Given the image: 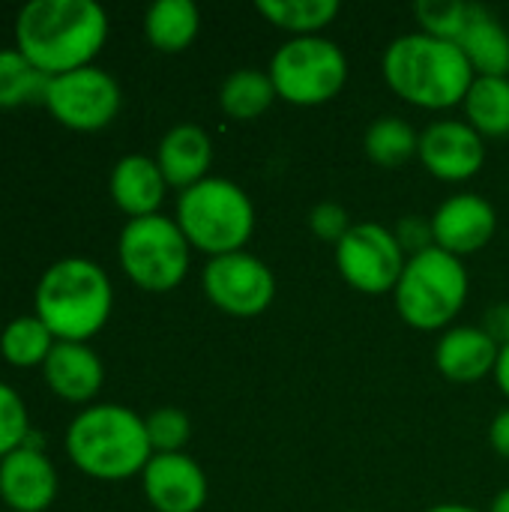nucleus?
Wrapping results in <instances>:
<instances>
[{"mask_svg": "<svg viewBox=\"0 0 509 512\" xmlns=\"http://www.w3.org/2000/svg\"><path fill=\"white\" fill-rule=\"evenodd\" d=\"M108 192H111V201L117 204V210H123L129 219H144V216L159 213L168 183H165L156 159H150L144 153H129V156L117 159V165L111 168Z\"/></svg>", "mask_w": 509, "mask_h": 512, "instance_id": "a211bd4d", "label": "nucleus"}, {"mask_svg": "<svg viewBox=\"0 0 509 512\" xmlns=\"http://www.w3.org/2000/svg\"><path fill=\"white\" fill-rule=\"evenodd\" d=\"M258 12L294 36H321L339 15V0H258Z\"/></svg>", "mask_w": 509, "mask_h": 512, "instance_id": "a878e982", "label": "nucleus"}, {"mask_svg": "<svg viewBox=\"0 0 509 512\" xmlns=\"http://www.w3.org/2000/svg\"><path fill=\"white\" fill-rule=\"evenodd\" d=\"M477 75L509 78V24H504L492 9L471 3L468 21L456 39Z\"/></svg>", "mask_w": 509, "mask_h": 512, "instance_id": "aec40b11", "label": "nucleus"}, {"mask_svg": "<svg viewBox=\"0 0 509 512\" xmlns=\"http://www.w3.org/2000/svg\"><path fill=\"white\" fill-rule=\"evenodd\" d=\"M468 291L471 279L462 258L432 246L405 261V270L393 291V303L408 327L435 333L450 327L453 318L465 309Z\"/></svg>", "mask_w": 509, "mask_h": 512, "instance_id": "423d86ee", "label": "nucleus"}, {"mask_svg": "<svg viewBox=\"0 0 509 512\" xmlns=\"http://www.w3.org/2000/svg\"><path fill=\"white\" fill-rule=\"evenodd\" d=\"M156 165L165 183L183 192L210 177L207 171L213 165V141L201 126L180 123L162 135L156 150Z\"/></svg>", "mask_w": 509, "mask_h": 512, "instance_id": "6ab92c4d", "label": "nucleus"}, {"mask_svg": "<svg viewBox=\"0 0 509 512\" xmlns=\"http://www.w3.org/2000/svg\"><path fill=\"white\" fill-rule=\"evenodd\" d=\"M108 39L96 0H30L15 18V48L48 78L93 66Z\"/></svg>", "mask_w": 509, "mask_h": 512, "instance_id": "f257e3e1", "label": "nucleus"}, {"mask_svg": "<svg viewBox=\"0 0 509 512\" xmlns=\"http://www.w3.org/2000/svg\"><path fill=\"white\" fill-rule=\"evenodd\" d=\"M309 228H312L315 237H321V240H327V243L336 246L354 225H351L348 210H345L342 204H336V201H321V204H315V207L309 210Z\"/></svg>", "mask_w": 509, "mask_h": 512, "instance_id": "7c9ffc66", "label": "nucleus"}, {"mask_svg": "<svg viewBox=\"0 0 509 512\" xmlns=\"http://www.w3.org/2000/svg\"><path fill=\"white\" fill-rule=\"evenodd\" d=\"M405 261L408 255L402 252L396 234L378 222H360L336 243L339 276L354 291L369 297L393 294Z\"/></svg>", "mask_w": 509, "mask_h": 512, "instance_id": "9d476101", "label": "nucleus"}, {"mask_svg": "<svg viewBox=\"0 0 509 512\" xmlns=\"http://www.w3.org/2000/svg\"><path fill=\"white\" fill-rule=\"evenodd\" d=\"M495 384H498V390L509 399V345H504L501 354H498V363H495Z\"/></svg>", "mask_w": 509, "mask_h": 512, "instance_id": "f704fd0d", "label": "nucleus"}, {"mask_svg": "<svg viewBox=\"0 0 509 512\" xmlns=\"http://www.w3.org/2000/svg\"><path fill=\"white\" fill-rule=\"evenodd\" d=\"M174 222L192 249L219 258L243 252L255 231V204L228 177H207L177 195Z\"/></svg>", "mask_w": 509, "mask_h": 512, "instance_id": "39448f33", "label": "nucleus"}, {"mask_svg": "<svg viewBox=\"0 0 509 512\" xmlns=\"http://www.w3.org/2000/svg\"><path fill=\"white\" fill-rule=\"evenodd\" d=\"M45 111L72 132H99L114 123L123 105L120 84L111 72L93 66L54 75L45 87Z\"/></svg>", "mask_w": 509, "mask_h": 512, "instance_id": "1a4fd4ad", "label": "nucleus"}, {"mask_svg": "<svg viewBox=\"0 0 509 512\" xmlns=\"http://www.w3.org/2000/svg\"><path fill=\"white\" fill-rule=\"evenodd\" d=\"M144 426H147V438H150L153 453H183V447L192 438L189 414L180 408H171V405L150 411L144 417Z\"/></svg>", "mask_w": 509, "mask_h": 512, "instance_id": "cd10ccee", "label": "nucleus"}, {"mask_svg": "<svg viewBox=\"0 0 509 512\" xmlns=\"http://www.w3.org/2000/svg\"><path fill=\"white\" fill-rule=\"evenodd\" d=\"M207 300L231 318H258L276 297L273 270L252 252L210 258L201 273Z\"/></svg>", "mask_w": 509, "mask_h": 512, "instance_id": "9b49d317", "label": "nucleus"}, {"mask_svg": "<svg viewBox=\"0 0 509 512\" xmlns=\"http://www.w3.org/2000/svg\"><path fill=\"white\" fill-rule=\"evenodd\" d=\"M489 444H492V450H495L501 459H507L509 462V408H504V411L492 420V426H489Z\"/></svg>", "mask_w": 509, "mask_h": 512, "instance_id": "72a5a7b5", "label": "nucleus"}, {"mask_svg": "<svg viewBox=\"0 0 509 512\" xmlns=\"http://www.w3.org/2000/svg\"><path fill=\"white\" fill-rule=\"evenodd\" d=\"M468 12H471V3L465 0H420L414 6V15L423 24V33L447 39V42L459 39L468 21Z\"/></svg>", "mask_w": 509, "mask_h": 512, "instance_id": "c85d7f7f", "label": "nucleus"}, {"mask_svg": "<svg viewBox=\"0 0 509 512\" xmlns=\"http://www.w3.org/2000/svg\"><path fill=\"white\" fill-rule=\"evenodd\" d=\"M141 489L156 512H201L210 495L201 465L186 453H153L141 471Z\"/></svg>", "mask_w": 509, "mask_h": 512, "instance_id": "4468645a", "label": "nucleus"}, {"mask_svg": "<svg viewBox=\"0 0 509 512\" xmlns=\"http://www.w3.org/2000/svg\"><path fill=\"white\" fill-rule=\"evenodd\" d=\"M423 168L444 183H465L483 171L486 138L465 120H435L420 132Z\"/></svg>", "mask_w": 509, "mask_h": 512, "instance_id": "f8f14e48", "label": "nucleus"}, {"mask_svg": "<svg viewBox=\"0 0 509 512\" xmlns=\"http://www.w3.org/2000/svg\"><path fill=\"white\" fill-rule=\"evenodd\" d=\"M465 123L474 126L483 138L509 135V78L477 75L465 102Z\"/></svg>", "mask_w": 509, "mask_h": 512, "instance_id": "4be33fe9", "label": "nucleus"}, {"mask_svg": "<svg viewBox=\"0 0 509 512\" xmlns=\"http://www.w3.org/2000/svg\"><path fill=\"white\" fill-rule=\"evenodd\" d=\"M48 75L39 72L18 48H0V108L42 105Z\"/></svg>", "mask_w": 509, "mask_h": 512, "instance_id": "bb28decb", "label": "nucleus"}, {"mask_svg": "<svg viewBox=\"0 0 509 512\" xmlns=\"http://www.w3.org/2000/svg\"><path fill=\"white\" fill-rule=\"evenodd\" d=\"M501 348L486 336L483 327H450L435 345V366L453 384H477L495 375Z\"/></svg>", "mask_w": 509, "mask_h": 512, "instance_id": "f3484780", "label": "nucleus"}, {"mask_svg": "<svg viewBox=\"0 0 509 512\" xmlns=\"http://www.w3.org/2000/svg\"><path fill=\"white\" fill-rule=\"evenodd\" d=\"M69 462L102 483H120L147 468L153 447L144 417L126 405H90L66 429Z\"/></svg>", "mask_w": 509, "mask_h": 512, "instance_id": "20e7f679", "label": "nucleus"}, {"mask_svg": "<svg viewBox=\"0 0 509 512\" xmlns=\"http://www.w3.org/2000/svg\"><path fill=\"white\" fill-rule=\"evenodd\" d=\"M201 30V12L192 0H156L144 15V36L162 54L186 51Z\"/></svg>", "mask_w": 509, "mask_h": 512, "instance_id": "412c9836", "label": "nucleus"}, {"mask_svg": "<svg viewBox=\"0 0 509 512\" xmlns=\"http://www.w3.org/2000/svg\"><path fill=\"white\" fill-rule=\"evenodd\" d=\"M363 150L378 168L396 171L420 153V132L402 117H378L363 135Z\"/></svg>", "mask_w": 509, "mask_h": 512, "instance_id": "b1692460", "label": "nucleus"}, {"mask_svg": "<svg viewBox=\"0 0 509 512\" xmlns=\"http://www.w3.org/2000/svg\"><path fill=\"white\" fill-rule=\"evenodd\" d=\"M30 441V414L24 399L0 381V459Z\"/></svg>", "mask_w": 509, "mask_h": 512, "instance_id": "c756f323", "label": "nucleus"}, {"mask_svg": "<svg viewBox=\"0 0 509 512\" xmlns=\"http://www.w3.org/2000/svg\"><path fill=\"white\" fill-rule=\"evenodd\" d=\"M51 330L36 315L12 318L0 333V357L12 369H42L51 348H54Z\"/></svg>", "mask_w": 509, "mask_h": 512, "instance_id": "393cba45", "label": "nucleus"}, {"mask_svg": "<svg viewBox=\"0 0 509 512\" xmlns=\"http://www.w3.org/2000/svg\"><path fill=\"white\" fill-rule=\"evenodd\" d=\"M42 378L57 399L87 405L102 390L105 366L87 342H54L42 366Z\"/></svg>", "mask_w": 509, "mask_h": 512, "instance_id": "dca6fc26", "label": "nucleus"}, {"mask_svg": "<svg viewBox=\"0 0 509 512\" xmlns=\"http://www.w3.org/2000/svg\"><path fill=\"white\" fill-rule=\"evenodd\" d=\"M381 72L399 99L426 111L462 105L477 78L456 42L429 36L423 30L396 36L384 51Z\"/></svg>", "mask_w": 509, "mask_h": 512, "instance_id": "f03ea898", "label": "nucleus"}, {"mask_svg": "<svg viewBox=\"0 0 509 512\" xmlns=\"http://www.w3.org/2000/svg\"><path fill=\"white\" fill-rule=\"evenodd\" d=\"M426 512H483V510H474V507H468V504H435L432 510Z\"/></svg>", "mask_w": 509, "mask_h": 512, "instance_id": "c9c22d12", "label": "nucleus"}, {"mask_svg": "<svg viewBox=\"0 0 509 512\" xmlns=\"http://www.w3.org/2000/svg\"><path fill=\"white\" fill-rule=\"evenodd\" d=\"M489 512H509V489H504V492L492 501V510Z\"/></svg>", "mask_w": 509, "mask_h": 512, "instance_id": "e433bc0d", "label": "nucleus"}, {"mask_svg": "<svg viewBox=\"0 0 509 512\" xmlns=\"http://www.w3.org/2000/svg\"><path fill=\"white\" fill-rule=\"evenodd\" d=\"M432 237L435 246L462 258L486 249L498 231V213L495 207L474 192H456L447 201L438 204L432 213Z\"/></svg>", "mask_w": 509, "mask_h": 512, "instance_id": "ddd939ff", "label": "nucleus"}, {"mask_svg": "<svg viewBox=\"0 0 509 512\" xmlns=\"http://www.w3.org/2000/svg\"><path fill=\"white\" fill-rule=\"evenodd\" d=\"M117 258L129 282H135L141 291L165 294L186 279L192 246L171 216L156 213L144 219H129L123 225Z\"/></svg>", "mask_w": 509, "mask_h": 512, "instance_id": "0eeeda50", "label": "nucleus"}, {"mask_svg": "<svg viewBox=\"0 0 509 512\" xmlns=\"http://www.w3.org/2000/svg\"><path fill=\"white\" fill-rule=\"evenodd\" d=\"M393 234H396V240H399V246H402V252H405L408 258H411V255H420V252H426V249L435 246L432 222L423 219V216H405V219L393 228Z\"/></svg>", "mask_w": 509, "mask_h": 512, "instance_id": "2f4dec72", "label": "nucleus"}, {"mask_svg": "<svg viewBox=\"0 0 509 512\" xmlns=\"http://www.w3.org/2000/svg\"><path fill=\"white\" fill-rule=\"evenodd\" d=\"M57 471L30 441L0 459V501L12 512H45L57 501Z\"/></svg>", "mask_w": 509, "mask_h": 512, "instance_id": "2eb2a0df", "label": "nucleus"}, {"mask_svg": "<svg viewBox=\"0 0 509 512\" xmlns=\"http://www.w3.org/2000/svg\"><path fill=\"white\" fill-rule=\"evenodd\" d=\"M480 327L486 330V336H489L498 348L509 345V303H495V306L483 315V324H480Z\"/></svg>", "mask_w": 509, "mask_h": 512, "instance_id": "473e14b6", "label": "nucleus"}, {"mask_svg": "<svg viewBox=\"0 0 509 512\" xmlns=\"http://www.w3.org/2000/svg\"><path fill=\"white\" fill-rule=\"evenodd\" d=\"M267 72L282 102L312 108L342 93L348 81V57L327 36H291L276 48Z\"/></svg>", "mask_w": 509, "mask_h": 512, "instance_id": "6e6552de", "label": "nucleus"}, {"mask_svg": "<svg viewBox=\"0 0 509 512\" xmlns=\"http://www.w3.org/2000/svg\"><path fill=\"white\" fill-rule=\"evenodd\" d=\"M114 288L108 273L90 258L54 261L36 285L33 315L57 342H90L111 318Z\"/></svg>", "mask_w": 509, "mask_h": 512, "instance_id": "7ed1b4c3", "label": "nucleus"}, {"mask_svg": "<svg viewBox=\"0 0 509 512\" xmlns=\"http://www.w3.org/2000/svg\"><path fill=\"white\" fill-rule=\"evenodd\" d=\"M276 87L270 81V72L246 66V69H234L222 87H219V105L231 120H255L261 117L273 102H276Z\"/></svg>", "mask_w": 509, "mask_h": 512, "instance_id": "5701e85b", "label": "nucleus"}]
</instances>
